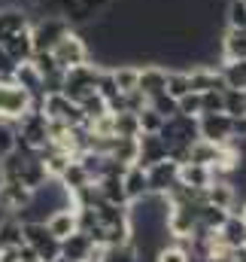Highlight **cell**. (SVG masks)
<instances>
[{
	"label": "cell",
	"instance_id": "obj_1",
	"mask_svg": "<svg viewBox=\"0 0 246 262\" xmlns=\"http://www.w3.org/2000/svg\"><path fill=\"white\" fill-rule=\"evenodd\" d=\"M49 143V119L43 110H28L21 119H15V146L18 149H43Z\"/></svg>",
	"mask_w": 246,
	"mask_h": 262
},
{
	"label": "cell",
	"instance_id": "obj_2",
	"mask_svg": "<svg viewBox=\"0 0 246 262\" xmlns=\"http://www.w3.org/2000/svg\"><path fill=\"white\" fill-rule=\"evenodd\" d=\"M31 43H34V52H49L58 40H61L67 31H73L70 28V21L58 15V12H46V15H34L31 18Z\"/></svg>",
	"mask_w": 246,
	"mask_h": 262
},
{
	"label": "cell",
	"instance_id": "obj_3",
	"mask_svg": "<svg viewBox=\"0 0 246 262\" xmlns=\"http://www.w3.org/2000/svg\"><path fill=\"white\" fill-rule=\"evenodd\" d=\"M104 67L94 64V61H85V64H76V67H67L64 70V82H61V92L70 98V101H82L88 95H94L97 89V76H101Z\"/></svg>",
	"mask_w": 246,
	"mask_h": 262
},
{
	"label": "cell",
	"instance_id": "obj_4",
	"mask_svg": "<svg viewBox=\"0 0 246 262\" xmlns=\"http://www.w3.org/2000/svg\"><path fill=\"white\" fill-rule=\"evenodd\" d=\"M21 238L40 256V262H55L61 256V241L49 235L43 220H21Z\"/></svg>",
	"mask_w": 246,
	"mask_h": 262
},
{
	"label": "cell",
	"instance_id": "obj_5",
	"mask_svg": "<svg viewBox=\"0 0 246 262\" xmlns=\"http://www.w3.org/2000/svg\"><path fill=\"white\" fill-rule=\"evenodd\" d=\"M31 104H34V95L28 89H21L12 76L0 79V119L15 122L31 110Z\"/></svg>",
	"mask_w": 246,
	"mask_h": 262
},
{
	"label": "cell",
	"instance_id": "obj_6",
	"mask_svg": "<svg viewBox=\"0 0 246 262\" xmlns=\"http://www.w3.org/2000/svg\"><path fill=\"white\" fill-rule=\"evenodd\" d=\"M40 110L46 113L49 122H61L67 128H76V125H85V116L79 110L76 101H70L64 92H52V95H43V104Z\"/></svg>",
	"mask_w": 246,
	"mask_h": 262
},
{
	"label": "cell",
	"instance_id": "obj_7",
	"mask_svg": "<svg viewBox=\"0 0 246 262\" xmlns=\"http://www.w3.org/2000/svg\"><path fill=\"white\" fill-rule=\"evenodd\" d=\"M52 52V58H55V64L67 70V67H76V64H85V61H91V52H88V43H85V37L79 34V31H67L61 40L49 49Z\"/></svg>",
	"mask_w": 246,
	"mask_h": 262
},
{
	"label": "cell",
	"instance_id": "obj_8",
	"mask_svg": "<svg viewBox=\"0 0 246 262\" xmlns=\"http://www.w3.org/2000/svg\"><path fill=\"white\" fill-rule=\"evenodd\" d=\"M31 189L21 183V180H0V213H9V216H18L28 201H31Z\"/></svg>",
	"mask_w": 246,
	"mask_h": 262
},
{
	"label": "cell",
	"instance_id": "obj_9",
	"mask_svg": "<svg viewBox=\"0 0 246 262\" xmlns=\"http://www.w3.org/2000/svg\"><path fill=\"white\" fill-rule=\"evenodd\" d=\"M198 137L213 140V143H231V116L228 113H201Z\"/></svg>",
	"mask_w": 246,
	"mask_h": 262
},
{
	"label": "cell",
	"instance_id": "obj_10",
	"mask_svg": "<svg viewBox=\"0 0 246 262\" xmlns=\"http://www.w3.org/2000/svg\"><path fill=\"white\" fill-rule=\"evenodd\" d=\"M177 171L180 165L174 159H161L155 165L146 168V180H149V192H158V195H167L174 186H177Z\"/></svg>",
	"mask_w": 246,
	"mask_h": 262
},
{
	"label": "cell",
	"instance_id": "obj_11",
	"mask_svg": "<svg viewBox=\"0 0 246 262\" xmlns=\"http://www.w3.org/2000/svg\"><path fill=\"white\" fill-rule=\"evenodd\" d=\"M101 247L91 241V235H85V232H73V235H67V238H61V256L70 262H85L91 259L94 253H97Z\"/></svg>",
	"mask_w": 246,
	"mask_h": 262
},
{
	"label": "cell",
	"instance_id": "obj_12",
	"mask_svg": "<svg viewBox=\"0 0 246 262\" xmlns=\"http://www.w3.org/2000/svg\"><path fill=\"white\" fill-rule=\"evenodd\" d=\"M164 85H167V67L155 64V61H149V64L140 67V76H137V92L149 101V98H155V95H161L164 92Z\"/></svg>",
	"mask_w": 246,
	"mask_h": 262
},
{
	"label": "cell",
	"instance_id": "obj_13",
	"mask_svg": "<svg viewBox=\"0 0 246 262\" xmlns=\"http://www.w3.org/2000/svg\"><path fill=\"white\" fill-rule=\"evenodd\" d=\"M46 229H49V235L52 238H67V235H73L76 229H79V220H76V207L73 204H64V207H55L46 220Z\"/></svg>",
	"mask_w": 246,
	"mask_h": 262
},
{
	"label": "cell",
	"instance_id": "obj_14",
	"mask_svg": "<svg viewBox=\"0 0 246 262\" xmlns=\"http://www.w3.org/2000/svg\"><path fill=\"white\" fill-rule=\"evenodd\" d=\"M216 235H219V241H222L228 250H240V247H246V220L237 210H231V213L225 216V223L216 229Z\"/></svg>",
	"mask_w": 246,
	"mask_h": 262
},
{
	"label": "cell",
	"instance_id": "obj_15",
	"mask_svg": "<svg viewBox=\"0 0 246 262\" xmlns=\"http://www.w3.org/2000/svg\"><path fill=\"white\" fill-rule=\"evenodd\" d=\"M0 49L6 52V58H9L12 64H21V61H31V55H34V43H31V31L24 28V31H15V34H9V37H3V40H0Z\"/></svg>",
	"mask_w": 246,
	"mask_h": 262
},
{
	"label": "cell",
	"instance_id": "obj_16",
	"mask_svg": "<svg viewBox=\"0 0 246 262\" xmlns=\"http://www.w3.org/2000/svg\"><path fill=\"white\" fill-rule=\"evenodd\" d=\"M31 18H34V12L28 6H15V3L0 6V40L9 37V34H15V31L31 28Z\"/></svg>",
	"mask_w": 246,
	"mask_h": 262
},
{
	"label": "cell",
	"instance_id": "obj_17",
	"mask_svg": "<svg viewBox=\"0 0 246 262\" xmlns=\"http://www.w3.org/2000/svg\"><path fill=\"white\" fill-rule=\"evenodd\" d=\"M185 73H188V89H191V92L225 89L219 67H213V64H191V67H185Z\"/></svg>",
	"mask_w": 246,
	"mask_h": 262
},
{
	"label": "cell",
	"instance_id": "obj_18",
	"mask_svg": "<svg viewBox=\"0 0 246 262\" xmlns=\"http://www.w3.org/2000/svg\"><path fill=\"white\" fill-rule=\"evenodd\" d=\"M222 61H246V28H225L219 40Z\"/></svg>",
	"mask_w": 246,
	"mask_h": 262
},
{
	"label": "cell",
	"instance_id": "obj_19",
	"mask_svg": "<svg viewBox=\"0 0 246 262\" xmlns=\"http://www.w3.org/2000/svg\"><path fill=\"white\" fill-rule=\"evenodd\" d=\"M204 201L213 204V207H222V210H234L237 207V186H234V180H213L204 189Z\"/></svg>",
	"mask_w": 246,
	"mask_h": 262
},
{
	"label": "cell",
	"instance_id": "obj_20",
	"mask_svg": "<svg viewBox=\"0 0 246 262\" xmlns=\"http://www.w3.org/2000/svg\"><path fill=\"white\" fill-rule=\"evenodd\" d=\"M137 146H140V152H137L140 168H149V165L167 159V146H164V140L158 134H137Z\"/></svg>",
	"mask_w": 246,
	"mask_h": 262
},
{
	"label": "cell",
	"instance_id": "obj_21",
	"mask_svg": "<svg viewBox=\"0 0 246 262\" xmlns=\"http://www.w3.org/2000/svg\"><path fill=\"white\" fill-rule=\"evenodd\" d=\"M122 186H125V198H128V204H131V201H140L143 195H149L146 168H140V165H128L125 174H122Z\"/></svg>",
	"mask_w": 246,
	"mask_h": 262
},
{
	"label": "cell",
	"instance_id": "obj_22",
	"mask_svg": "<svg viewBox=\"0 0 246 262\" xmlns=\"http://www.w3.org/2000/svg\"><path fill=\"white\" fill-rule=\"evenodd\" d=\"M177 183L191 186V189H207V186L213 183V174H210V168H207V165L185 162V165H180V171H177Z\"/></svg>",
	"mask_w": 246,
	"mask_h": 262
},
{
	"label": "cell",
	"instance_id": "obj_23",
	"mask_svg": "<svg viewBox=\"0 0 246 262\" xmlns=\"http://www.w3.org/2000/svg\"><path fill=\"white\" fill-rule=\"evenodd\" d=\"M12 79L21 89H28L34 98H43V76H40V70L31 64V61H21V64L12 67Z\"/></svg>",
	"mask_w": 246,
	"mask_h": 262
},
{
	"label": "cell",
	"instance_id": "obj_24",
	"mask_svg": "<svg viewBox=\"0 0 246 262\" xmlns=\"http://www.w3.org/2000/svg\"><path fill=\"white\" fill-rule=\"evenodd\" d=\"M21 244H24V238H21V220L3 213L0 216V250H12V247H21Z\"/></svg>",
	"mask_w": 246,
	"mask_h": 262
},
{
	"label": "cell",
	"instance_id": "obj_25",
	"mask_svg": "<svg viewBox=\"0 0 246 262\" xmlns=\"http://www.w3.org/2000/svg\"><path fill=\"white\" fill-rule=\"evenodd\" d=\"M58 183H61L67 192H76V189H82V186H88V183H94V180L82 171V165H79L76 159H70V165L64 168V174L58 177Z\"/></svg>",
	"mask_w": 246,
	"mask_h": 262
},
{
	"label": "cell",
	"instance_id": "obj_26",
	"mask_svg": "<svg viewBox=\"0 0 246 262\" xmlns=\"http://www.w3.org/2000/svg\"><path fill=\"white\" fill-rule=\"evenodd\" d=\"M101 262H140V253H137L134 241L131 244H107V247H101Z\"/></svg>",
	"mask_w": 246,
	"mask_h": 262
},
{
	"label": "cell",
	"instance_id": "obj_27",
	"mask_svg": "<svg viewBox=\"0 0 246 262\" xmlns=\"http://www.w3.org/2000/svg\"><path fill=\"white\" fill-rule=\"evenodd\" d=\"M219 73L225 89H246V61H222Z\"/></svg>",
	"mask_w": 246,
	"mask_h": 262
},
{
	"label": "cell",
	"instance_id": "obj_28",
	"mask_svg": "<svg viewBox=\"0 0 246 262\" xmlns=\"http://www.w3.org/2000/svg\"><path fill=\"white\" fill-rule=\"evenodd\" d=\"M140 134V119L137 113H113V137H137Z\"/></svg>",
	"mask_w": 246,
	"mask_h": 262
},
{
	"label": "cell",
	"instance_id": "obj_29",
	"mask_svg": "<svg viewBox=\"0 0 246 262\" xmlns=\"http://www.w3.org/2000/svg\"><path fill=\"white\" fill-rule=\"evenodd\" d=\"M155 262H191L188 241H167L164 247L155 250Z\"/></svg>",
	"mask_w": 246,
	"mask_h": 262
},
{
	"label": "cell",
	"instance_id": "obj_30",
	"mask_svg": "<svg viewBox=\"0 0 246 262\" xmlns=\"http://www.w3.org/2000/svg\"><path fill=\"white\" fill-rule=\"evenodd\" d=\"M222 113H228L231 119L243 116L246 113V89H225L222 92Z\"/></svg>",
	"mask_w": 246,
	"mask_h": 262
},
{
	"label": "cell",
	"instance_id": "obj_31",
	"mask_svg": "<svg viewBox=\"0 0 246 262\" xmlns=\"http://www.w3.org/2000/svg\"><path fill=\"white\" fill-rule=\"evenodd\" d=\"M164 92H167L170 98H177V101L191 92V89H188V73H185L183 67H170V70H167V85H164Z\"/></svg>",
	"mask_w": 246,
	"mask_h": 262
},
{
	"label": "cell",
	"instance_id": "obj_32",
	"mask_svg": "<svg viewBox=\"0 0 246 262\" xmlns=\"http://www.w3.org/2000/svg\"><path fill=\"white\" fill-rule=\"evenodd\" d=\"M222 18L225 28H246V0H225Z\"/></svg>",
	"mask_w": 246,
	"mask_h": 262
},
{
	"label": "cell",
	"instance_id": "obj_33",
	"mask_svg": "<svg viewBox=\"0 0 246 262\" xmlns=\"http://www.w3.org/2000/svg\"><path fill=\"white\" fill-rule=\"evenodd\" d=\"M161 119H170V116H177V98H170L167 92H161V95H155V98H149L146 101Z\"/></svg>",
	"mask_w": 246,
	"mask_h": 262
},
{
	"label": "cell",
	"instance_id": "obj_34",
	"mask_svg": "<svg viewBox=\"0 0 246 262\" xmlns=\"http://www.w3.org/2000/svg\"><path fill=\"white\" fill-rule=\"evenodd\" d=\"M137 119H140V134H158V131H161V125H164V119H161V116H158L149 104L137 113Z\"/></svg>",
	"mask_w": 246,
	"mask_h": 262
},
{
	"label": "cell",
	"instance_id": "obj_35",
	"mask_svg": "<svg viewBox=\"0 0 246 262\" xmlns=\"http://www.w3.org/2000/svg\"><path fill=\"white\" fill-rule=\"evenodd\" d=\"M177 113L198 119V116H201V92H188V95H183V98L177 101Z\"/></svg>",
	"mask_w": 246,
	"mask_h": 262
},
{
	"label": "cell",
	"instance_id": "obj_36",
	"mask_svg": "<svg viewBox=\"0 0 246 262\" xmlns=\"http://www.w3.org/2000/svg\"><path fill=\"white\" fill-rule=\"evenodd\" d=\"M222 92L225 89L201 92V113H222Z\"/></svg>",
	"mask_w": 246,
	"mask_h": 262
},
{
	"label": "cell",
	"instance_id": "obj_37",
	"mask_svg": "<svg viewBox=\"0 0 246 262\" xmlns=\"http://www.w3.org/2000/svg\"><path fill=\"white\" fill-rule=\"evenodd\" d=\"M9 149H15V122L0 119V156H6Z\"/></svg>",
	"mask_w": 246,
	"mask_h": 262
},
{
	"label": "cell",
	"instance_id": "obj_38",
	"mask_svg": "<svg viewBox=\"0 0 246 262\" xmlns=\"http://www.w3.org/2000/svg\"><path fill=\"white\" fill-rule=\"evenodd\" d=\"M18 259H21V262H40V256H37L28 244H21V247H18Z\"/></svg>",
	"mask_w": 246,
	"mask_h": 262
},
{
	"label": "cell",
	"instance_id": "obj_39",
	"mask_svg": "<svg viewBox=\"0 0 246 262\" xmlns=\"http://www.w3.org/2000/svg\"><path fill=\"white\" fill-rule=\"evenodd\" d=\"M85 262H101V250H97V253H94L91 259H85Z\"/></svg>",
	"mask_w": 246,
	"mask_h": 262
},
{
	"label": "cell",
	"instance_id": "obj_40",
	"mask_svg": "<svg viewBox=\"0 0 246 262\" xmlns=\"http://www.w3.org/2000/svg\"><path fill=\"white\" fill-rule=\"evenodd\" d=\"M237 213H240V216H243V220H246V201H243V207H240V210H237Z\"/></svg>",
	"mask_w": 246,
	"mask_h": 262
},
{
	"label": "cell",
	"instance_id": "obj_41",
	"mask_svg": "<svg viewBox=\"0 0 246 262\" xmlns=\"http://www.w3.org/2000/svg\"><path fill=\"white\" fill-rule=\"evenodd\" d=\"M243 116H246V113H243Z\"/></svg>",
	"mask_w": 246,
	"mask_h": 262
}]
</instances>
